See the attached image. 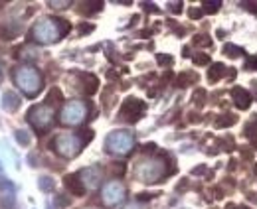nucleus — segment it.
Listing matches in <instances>:
<instances>
[{
    "label": "nucleus",
    "mask_w": 257,
    "mask_h": 209,
    "mask_svg": "<svg viewBox=\"0 0 257 209\" xmlns=\"http://www.w3.org/2000/svg\"><path fill=\"white\" fill-rule=\"evenodd\" d=\"M70 32V24L66 20H56V18H44L40 20L34 30L32 36L36 42L40 43H51V42H58L62 36H66Z\"/></svg>",
    "instance_id": "1"
},
{
    "label": "nucleus",
    "mask_w": 257,
    "mask_h": 209,
    "mask_svg": "<svg viewBox=\"0 0 257 209\" xmlns=\"http://www.w3.org/2000/svg\"><path fill=\"white\" fill-rule=\"evenodd\" d=\"M14 81H16V85H18L28 97L38 95L40 89H42V75L38 73V69L30 67V65L18 67V69L14 71Z\"/></svg>",
    "instance_id": "2"
},
{
    "label": "nucleus",
    "mask_w": 257,
    "mask_h": 209,
    "mask_svg": "<svg viewBox=\"0 0 257 209\" xmlns=\"http://www.w3.org/2000/svg\"><path fill=\"white\" fill-rule=\"evenodd\" d=\"M107 152L115 156H127L135 146V136L129 130H113L105 140Z\"/></svg>",
    "instance_id": "3"
},
{
    "label": "nucleus",
    "mask_w": 257,
    "mask_h": 209,
    "mask_svg": "<svg viewBox=\"0 0 257 209\" xmlns=\"http://www.w3.org/2000/svg\"><path fill=\"white\" fill-rule=\"evenodd\" d=\"M83 142L85 140H81L77 134H60L54 140V150L64 158H75L83 148Z\"/></svg>",
    "instance_id": "4"
},
{
    "label": "nucleus",
    "mask_w": 257,
    "mask_h": 209,
    "mask_svg": "<svg viewBox=\"0 0 257 209\" xmlns=\"http://www.w3.org/2000/svg\"><path fill=\"white\" fill-rule=\"evenodd\" d=\"M28 121L36 130H46L51 126V123H54V109H51L47 103L34 104L28 113Z\"/></svg>",
    "instance_id": "5"
},
{
    "label": "nucleus",
    "mask_w": 257,
    "mask_h": 209,
    "mask_svg": "<svg viewBox=\"0 0 257 209\" xmlns=\"http://www.w3.org/2000/svg\"><path fill=\"white\" fill-rule=\"evenodd\" d=\"M87 104L83 101H70L66 107L62 109V125H68V126H75V125H81L83 119L87 117Z\"/></svg>",
    "instance_id": "6"
},
{
    "label": "nucleus",
    "mask_w": 257,
    "mask_h": 209,
    "mask_svg": "<svg viewBox=\"0 0 257 209\" xmlns=\"http://www.w3.org/2000/svg\"><path fill=\"white\" fill-rule=\"evenodd\" d=\"M135 174L139 176L140 182H159L166 174V168L163 160H144L137 166Z\"/></svg>",
    "instance_id": "7"
},
{
    "label": "nucleus",
    "mask_w": 257,
    "mask_h": 209,
    "mask_svg": "<svg viewBox=\"0 0 257 209\" xmlns=\"http://www.w3.org/2000/svg\"><path fill=\"white\" fill-rule=\"evenodd\" d=\"M125 199V186L121 182H109L101 189V201L105 207H115Z\"/></svg>",
    "instance_id": "8"
},
{
    "label": "nucleus",
    "mask_w": 257,
    "mask_h": 209,
    "mask_svg": "<svg viewBox=\"0 0 257 209\" xmlns=\"http://www.w3.org/2000/svg\"><path fill=\"white\" fill-rule=\"evenodd\" d=\"M142 113H144V103L139 101V99L129 97V99L123 103V107H121V111H119V117H121L123 121H127V123H137V121L142 117Z\"/></svg>",
    "instance_id": "9"
},
{
    "label": "nucleus",
    "mask_w": 257,
    "mask_h": 209,
    "mask_svg": "<svg viewBox=\"0 0 257 209\" xmlns=\"http://www.w3.org/2000/svg\"><path fill=\"white\" fill-rule=\"evenodd\" d=\"M77 176L81 178V182H83L85 188L95 189V188L99 186V182H101V168H99V166H89V168L81 170Z\"/></svg>",
    "instance_id": "10"
},
{
    "label": "nucleus",
    "mask_w": 257,
    "mask_h": 209,
    "mask_svg": "<svg viewBox=\"0 0 257 209\" xmlns=\"http://www.w3.org/2000/svg\"><path fill=\"white\" fill-rule=\"evenodd\" d=\"M64 184H66V188L70 189V193H71V195H75V197H81V195L85 193V186H83L81 178H79V176H75V174L66 176Z\"/></svg>",
    "instance_id": "11"
},
{
    "label": "nucleus",
    "mask_w": 257,
    "mask_h": 209,
    "mask_svg": "<svg viewBox=\"0 0 257 209\" xmlns=\"http://www.w3.org/2000/svg\"><path fill=\"white\" fill-rule=\"evenodd\" d=\"M232 97H234V101H235V107H237V109H249L251 95L247 93V89H243V87H234V89H232Z\"/></svg>",
    "instance_id": "12"
},
{
    "label": "nucleus",
    "mask_w": 257,
    "mask_h": 209,
    "mask_svg": "<svg viewBox=\"0 0 257 209\" xmlns=\"http://www.w3.org/2000/svg\"><path fill=\"white\" fill-rule=\"evenodd\" d=\"M4 103H2V107L6 109V111H16L18 109V104H20V101H18V97L14 95V93H4Z\"/></svg>",
    "instance_id": "13"
},
{
    "label": "nucleus",
    "mask_w": 257,
    "mask_h": 209,
    "mask_svg": "<svg viewBox=\"0 0 257 209\" xmlns=\"http://www.w3.org/2000/svg\"><path fill=\"white\" fill-rule=\"evenodd\" d=\"M54 186H56V182L51 180L49 176H42V178L38 180V188H40L42 191H46V193H49V191H54Z\"/></svg>",
    "instance_id": "14"
},
{
    "label": "nucleus",
    "mask_w": 257,
    "mask_h": 209,
    "mask_svg": "<svg viewBox=\"0 0 257 209\" xmlns=\"http://www.w3.org/2000/svg\"><path fill=\"white\" fill-rule=\"evenodd\" d=\"M226 73V67H224V63H214L212 67H210V73H208V77H210V81H218L222 75Z\"/></svg>",
    "instance_id": "15"
},
{
    "label": "nucleus",
    "mask_w": 257,
    "mask_h": 209,
    "mask_svg": "<svg viewBox=\"0 0 257 209\" xmlns=\"http://www.w3.org/2000/svg\"><path fill=\"white\" fill-rule=\"evenodd\" d=\"M224 54H226L228 58H239V56L243 54V49H241L239 45H234V43H226V45H224Z\"/></svg>",
    "instance_id": "16"
},
{
    "label": "nucleus",
    "mask_w": 257,
    "mask_h": 209,
    "mask_svg": "<svg viewBox=\"0 0 257 209\" xmlns=\"http://www.w3.org/2000/svg\"><path fill=\"white\" fill-rule=\"evenodd\" d=\"M237 119L234 117V115H222L218 121H216V128H226V126H230V125H234Z\"/></svg>",
    "instance_id": "17"
},
{
    "label": "nucleus",
    "mask_w": 257,
    "mask_h": 209,
    "mask_svg": "<svg viewBox=\"0 0 257 209\" xmlns=\"http://www.w3.org/2000/svg\"><path fill=\"white\" fill-rule=\"evenodd\" d=\"M196 81H198V75H194V73H184V75L178 77V87H188L190 83H196Z\"/></svg>",
    "instance_id": "18"
},
{
    "label": "nucleus",
    "mask_w": 257,
    "mask_h": 209,
    "mask_svg": "<svg viewBox=\"0 0 257 209\" xmlns=\"http://www.w3.org/2000/svg\"><path fill=\"white\" fill-rule=\"evenodd\" d=\"M46 101H47V104H49V107H51V104H54V103H60V101H62V91H60V89H51Z\"/></svg>",
    "instance_id": "19"
},
{
    "label": "nucleus",
    "mask_w": 257,
    "mask_h": 209,
    "mask_svg": "<svg viewBox=\"0 0 257 209\" xmlns=\"http://www.w3.org/2000/svg\"><path fill=\"white\" fill-rule=\"evenodd\" d=\"M204 10L206 12H218L220 10V6H222V2H204Z\"/></svg>",
    "instance_id": "20"
},
{
    "label": "nucleus",
    "mask_w": 257,
    "mask_h": 209,
    "mask_svg": "<svg viewBox=\"0 0 257 209\" xmlns=\"http://www.w3.org/2000/svg\"><path fill=\"white\" fill-rule=\"evenodd\" d=\"M194 43H196V45H210L212 40H210L208 36H196V38H194Z\"/></svg>",
    "instance_id": "21"
},
{
    "label": "nucleus",
    "mask_w": 257,
    "mask_h": 209,
    "mask_svg": "<svg viewBox=\"0 0 257 209\" xmlns=\"http://www.w3.org/2000/svg\"><path fill=\"white\" fill-rule=\"evenodd\" d=\"M194 63H196V65H206V63H210V58L206 56V54H202V56H194Z\"/></svg>",
    "instance_id": "22"
},
{
    "label": "nucleus",
    "mask_w": 257,
    "mask_h": 209,
    "mask_svg": "<svg viewBox=\"0 0 257 209\" xmlns=\"http://www.w3.org/2000/svg\"><path fill=\"white\" fill-rule=\"evenodd\" d=\"M16 138H18V142H20V144H24V146H26V144H30V136H28L24 130H18V132H16Z\"/></svg>",
    "instance_id": "23"
},
{
    "label": "nucleus",
    "mask_w": 257,
    "mask_h": 209,
    "mask_svg": "<svg viewBox=\"0 0 257 209\" xmlns=\"http://www.w3.org/2000/svg\"><path fill=\"white\" fill-rule=\"evenodd\" d=\"M245 69H257V58L245 60Z\"/></svg>",
    "instance_id": "24"
},
{
    "label": "nucleus",
    "mask_w": 257,
    "mask_h": 209,
    "mask_svg": "<svg viewBox=\"0 0 257 209\" xmlns=\"http://www.w3.org/2000/svg\"><path fill=\"white\" fill-rule=\"evenodd\" d=\"M241 6H243L245 10H251L253 14H257V2H243Z\"/></svg>",
    "instance_id": "25"
},
{
    "label": "nucleus",
    "mask_w": 257,
    "mask_h": 209,
    "mask_svg": "<svg viewBox=\"0 0 257 209\" xmlns=\"http://www.w3.org/2000/svg\"><path fill=\"white\" fill-rule=\"evenodd\" d=\"M125 209H146V207H144L140 201H133V203H129Z\"/></svg>",
    "instance_id": "26"
},
{
    "label": "nucleus",
    "mask_w": 257,
    "mask_h": 209,
    "mask_svg": "<svg viewBox=\"0 0 257 209\" xmlns=\"http://www.w3.org/2000/svg\"><path fill=\"white\" fill-rule=\"evenodd\" d=\"M188 16H190V18H200V16H202V10H198V8H190V10H188Z\"/></svg>",
    "instance_id": "27"
},
{
    "label": "nucleus",
    "mask_w": 257,
    "mask_h": 209,
    "mask_svg": "<svg viewBox=\"0 0 257 209\" xmlns=\"http://www.w3.org/2000/svg\"><path fill=\"white\" fill-rule=\"evenodd\" d=\"M56 203H58V205H62V207H66V205L70 203V199H68V197H64V195H58V197H56Z\"/></svg>",
    "instance_id": "28"
},
{
    "label": "nucleus",
    "mask_w": 257,
    "mask_h": 209,
    "mask_svg": "<svg viewBox=\"0 0 257 209\" xmlns=\"http://www.w3.org/2000/svg\"><path fill=\"white\" fill-rule=\"evenodd\" d=\"M71 2H49V6L51 8H66V6H70Z\"/></svg>",
    "instance_id": "29"
},
{
    "label": "nucleus",
    "mask_w": 257,
    "mask_h": 209,
    "mask_svg": "<svg viewBox=\"0 0 257 209\" xmlns=\"http://www.w3.org/2000/svg\"><path fill=\"white\" fill-rule=\"evenodd\" d=\"M159 63H168V65H170V63H172V58H170V56H168V58L159 56Z\"/></svg>",
    "instance_id": "30"
},
{
    "label": "nucleus",
    "mask_w": 257,
    "mask_h": 209,
    "mask_svg": "<svg viewBox=\"0 0 257 209\" xmlns=\"http://www.w3.org/2000/svg\"><path fill=\"white\" fill-rule=\"evenodd\" d=\"M180 6H182L180 2H174V4H170V10H172V12H180V10H182Z\"/></svg>",
    "instance_id": "31"
},
{
    "label": "nucleus",
    "mask_w": 257,
    "mask_h": 209,
    "mask_svg": "<svg viewBox=\"0 0 257 209\" xmlns=\"http://www.w3.org/2000/svg\"><path fill=\"white\" fill-rule=\"evenodd\" d=\"M91 30H93V26H85V24L79 26V32H81V34H87V32H91Z\"/></svg>",
    "instance_id": "32"
},
{
    "label": "nucleus",
    "mask_w": 257,
    "mask_h": 209,
    "mask_svg": "<svg viewBox=\"0 0 257 209\" xmlns=\"http://www.w3.org/2000/svg\"><path fill=\"white\" fill-rule=\"evenodd\" d=\"M226 209H235V205H234V203H230V205H228Z\"/></svg>",
    "instance_id": "33"
},
{
    "label": "nucleus",
    "mask_w": 257,
    "mask_h": 209,
    "mask_svg": "<svg viewBox=\"0 0 257 209\" xmlns=\"http://www.w3.org/2000/svg\"><path fill=\"white\" fill-rule=\"evenodd\" d=\"M243 209H247V207H243Z\"/></svg>",
    "instance_id": "34"
}]
</instances>
